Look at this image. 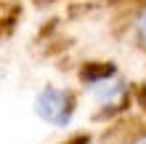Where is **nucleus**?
<instances>
[{
	"instance_id": "7ed1b4c3",
	"label": "nucleus",
	"mask_w": 146,
	"mask_h": 144,
	"mask_svg": "<svg viewBox=\"0 0 146 144\" xmlns=\"http://www.w3.org/2000/svg\"><path fill=\"white\" fill-rule=\"evenodd\" d=\"M127 144H146V128H141L138 133H133V139L127 141Z\"/></svg>"
},
{
	"instance_id": "20e7f679",
	"label": "nucleus",
	"mask_w": 146,
	"mask_h": 144,
	"mask_svg": "<svg viewBox=\"0 0 146 144\" xmlns=\"http://www.w3.org/2000/svg\"><path fill=\"white\" fill-rule=\"evenodd\" d=\"M138 101L146 107V83H143V86H141V91H138Z\"/></svg>"
},
{
	"instance_id": "f03ea898",
	"label": "nucleus",
	"mask_w": 146,
	"mask_h": 144,
	"mask_svg": "<svg viewBox=\"0 0 146 144\" xmlns=\"http://www.w3.org/2000/svg\"><path fill=\"white\" fill-rule=\"evenodd\" d=\"M127 32H130L133 43L138 46L146 54V3H141L135 11L130 13V21H127Z\"/></svg>"
},
{
	"instance_id": "f257e3e1",
	"label": "nucleus",
	"mask_w": 146,
	"mask_h": 144,
	"mask_svg": "<svg viewBox=\"0 0 146 144\" xmlns=\"http://www.w3.org/2000/svg\"><path fill=\"white\" fill-rule=\"evenodd\" d=\"M35 112L50 125H66L74 115V99H72L69 91L45 88L35 99Z\"/></svg>"
}]
</instances>
